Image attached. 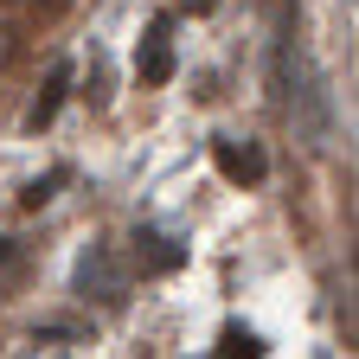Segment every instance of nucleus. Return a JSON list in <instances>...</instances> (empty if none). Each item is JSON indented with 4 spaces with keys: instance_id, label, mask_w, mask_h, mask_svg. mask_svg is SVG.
Masks as SVG:
<instances>
[{
    "instance_id": "nucleus-1",
    "label": "nucleus",
    "mask_w": 359,
    "mask_h": 359,
    "mask_svg": "<svg viewBox=\"0 0 359 359\" xmlns=\"http://www.w3.org/2000/svg\"><path fill=\"white\" fill-rule=\"evenodd\" d=\"M77 295H83V302H103V308H122V302H128V269L116 263L109 244H90V250L77 257Z\"/></svg>"
},
{
    "instance_id": "nucleus-2",
    "label": "nucleus",
    "mask_w": 359,
    "mask_h": 359,
    "mask_svg": "<svg viewBox=\"0 0 359 359\" xmlns=\"http://www.w3.org/2000/svg\"><path fill=\"white\" fill-rule=\"evenodd\" d=\"M135 71H142V83H167L173 77V20H148V39L142 52H135Z\"/></svg>"
},
{
    "instance_id": "nucleus-3",
    "label": "nucleus",
    "mask_w": 359,
    "mask_h": 359,
    "mask_svg": "<svg viewBox=\"0 0 359 359\" xmlns=\"http://www.w3.org/2000/svg\"><path fill=\"white\" fill-rule=\"evenodd\" d=\"M212 161H218L224 180H263V154L257 148H238L231 135H218V142H212Z\"/></svg>"
},
{
    "instance_id": "nucleus-4",
    "label": "nucleus",
    "mask_w": 359,
    "mask_h": 359,
    "mask_svg": "<svg viewBox=\"0 0 359 359\" xmlns=\"http://www.w3.org/2000/svg\"><path fill=\"white\" fill-rule=\"evenodd\" d=\"M65 97H71V65L58 58V65H52V77H45V90H39V103L26 109V128H45V122L58 116V103H65Z\"/></svg>"
},
{
    "instance_id": "nucleus-5",
    "label": "nucleus",
    "mask_w": 359,
    "mask_h": 359,
    "mask_svg": "<svg viewBox=\"0 0 359 359\" xmlns=\"http://www.w3.org/2000/svg\"><path fill=\"white\" fill-rule=\"evenodd\" d=\"M135 244H148V263H154V269H173V263H180L173 238H161V231H135Z\"/></svg>"
},
{
    "instance_id": "nucleus-6",
    "label": "nucleus",
    "mask_w": 359,
    "mask_h": 359,
    "mask_svg": "<svg viewBox=\"0 0 359 359\" xmlns=\"http://www.w3.org/2000/svg\"><path fill=\"white\" fill-rule=\"evenodd\" d=\"M58 180H65V167H52L45 180H32V187H26L20 199H26V205H45V199H52V187H58Z\"/></svg>"
},
{
    "instance_id": "nucleus-7",
    "label": "nucleus",
    "mask_w": 359,
    "mask_h": 359,
    "mask_svg": "<svg viewBox=\"0 0 359 359\" xmlns=\"http://www.w3.org/2000/svg\"><path fill=\"white\" fill-rule=\"evenodd\" d=\"M218 353H263V346H257V334H244V327H224Z\"/></svg>"
},
{
    "instance_id": "nucleus-8",
    "label": "nucleus",
    "mask_w": 359,
    "mask_h": 359,
    "mask_svg": "<svg viewBox=\"0 0 359 359\" xmlns=\"http://www.w3.org/2000/svg\"><path fill=\"white\" fill-rule=\"evenodd\" d=\"M13 58H20V32H13V26H7V20H0V71H7V65H13Z\"/></svg>"
},
{
    "instance_id": "nucleus-9",
    "label": "nucleus",
    "mask_w": 359,
    "mask_h": 359,
    "mask_svg": "<svg viewBox=\"0 0 359 359\" xmlns=\"http://www.w3.org/2000/svg\"><path fill=\"white\" fill-rule=\"evenodd\" d=\"M187 7H193V13H212V7H218V0H187Z\"/></svg>"
},
{
    "instance_id": "nucleus-10",
    "label": "nucleus",
    "mask_w": 359,
    "mask_h": 359,
    "mask_svg": "<svg viewBox=\"0 0 359 359\" xmlns=\"http://www.w3.org/2000/svg\"><path fill=\"white\" fill-rule=\"evenodd\" d=\"M7 263H13V244H7V238H0V269H7Z\"/></svg>"
}]
</instances>
